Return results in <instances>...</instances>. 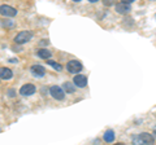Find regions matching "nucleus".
<instances>
[{
	"mask_svg": "<svg viewBox=\"0 0 156 145\" xmlns=\"http://www.w3.org/2000/svg\"><path fill=\"white\" fill-rule=\"evenodd\" d=\"M30 71L34 76H38V78H41L46 74V67L42 66V65H33L30 67Z\"/></svg>",
	"mask_w": 156,
	"mask_h": 145,
	"instance_id": "6e6552de",
	"label": "nucleus"
},
{
	"mask_svg": "<svg viewBox=\"0 0 156 145\" xmlns=\"http://www.w3.org/2000/svg\"><path fill=\"white\" fill-rule=\"evenodd\" d=\"M9 97H14V96H16V91L14 89H8V93H7Z\"/></svg>",
	"mask_w": 156,
	"mask_h": 145,
	"instance_id": "dca6fc26",
	"label": "nucleus"
},
{
	"mask_svg": "<svg viewBox=\"0 0 156 145\" xmlns=\"http://www.w3.org/2000/svg\"><path fill=\"white\" fill-rule=\"evenodd\" d=\"M90 3H96V2H99V0H89Z\"/></svg>",
	"mask_w": 156,
	"mask_h": 145,
	"instance_id": "412c9836",
	"label": "nucleus"
},
{
	"mask_svg": "<svg viewBox=\"0 0 156 145\" xmlns=\"http://www.w3.org/2000/svg\"><path fill=\"white\" fill-rule=\"evenodd\" d=\"M48 43H50V42H48V40H46V39H43L41 43H39V44H41V46H48Z\"/></svg>",
	"mask_w": 156,
	"mask_h": 145,
	"instance_id": "f3484780",
	"label": "nucleus"
},
{
	"mask_svg": "<svg viewBox=\"0 0 156 145\" xmlns=\"http://www.w3.org/2000/svg\"><path fill=\"white\" fill-rule=\"evenodd\" d=\"M154 136L156 137V126H155V128H154Z\"/></svg>",
	"mask_w": 156,
	"mask_h": 145,
	"instance_id": "aec40b11",
	"label": "nucleus"
},
{
	"mask_svg": "<svg viewBox=\"0 0 156 145\" xmlns=\"http://www.w3.org/2000/svg\"><path fill=\"white\" fill-rule=\"evenodd\" d=\"M131 11V7H130V4H126V3H119V4H116V12L117 13H120V14H128L129 12Z\"/></svg>",
	"mask_w": 156,
	"mask_h": 145,
	"instance_id": "1a4fd4ad",
	"label": "nucleus"
},
{
	"mask_svg": "<svg viewBox=\"0 0 156 145\" xmlns=\"http://www.w3.org/2000/svg\"><path fill=\"white\" fill-rule=\"evenodd\" d=\"M73 2H81V0H73Z\"/></svg>",
	"mask_w": 156,
	"mask_h": 145,
	"instance_id": "4be33fe9",
	"label": "nucleus"
},
{
	"mask_svg": "<svg viewBox=\"0 0 156 145\" xmlns=\"http://www.w3.org/2000/svg\"><path fill=\"white\" fill-rule=\"evenodd\" d=\"M37 55H38L39 59L50 60V59H51V56H52V53H51V51H48L47 48H41V49H38Z\"/></svg>",
	"mask_w": 156,
	"mask_h": 145,
	"instance_id": "9d476101",
	"label": "nucleus"
},
{
	"mask_svg": "<svg viewBox=\"0 0 156 145\" xmlns=\"http://www.w3.org/2000/svg\"><path fill=\"white\" fill-rule=\"evenodd\" d=\"M33 38V32L31 31H21L18 32L16 38H14V42H16V44H25V43L30 42Z\"/></svg>",
	"mask_w": 156,
	"mask_h": 145,
	"instance_id": "f03ea898",
	"label": "nucleus"
},
{
	"mask_svg": "<svg viewBox=\"0 0 156 145\" xmlns=\"http://www.w3.org/2000/svg\"><path fill=\"white\" fill-rule=\"evenodd\" d=\"M18 92L21 96H31L37 92V87L31 83H27V84H23L21 88H20Z\"/></svg>",
	"mask_w": 156,
	"mask_h": 145,
	"instance_id": "39448f33",
	"label": "nucleus"
},
{
	"mask_svg": "<svg viewBox=\"0 0 156 145\" xmlns=\"http://www.w3.org/2000/svg\"><path fill=\"white\" fill-rule=\"evenodd\" d=\"M62 88H64L65 92H68V93H73V92H74V87H73V84L69 83V82H65L64 86H62Z\"/></svg>",
	"mask_w": 156,
	"mask_h": 145,
	"instance_id": "ddd939ff",
	"label": "nucleus"
},
{
	"mask_svg": "<svg viewBox=\"0 0 156 145\" xmlns=\"http://www.w3.org/2000/svg\"><path fill=\"white\" fill-rule=\"evenodd\" d=\"M47 64H48V65H51L53 69L57 70V71H61V70H62V66H61L60 64H57V62L52 61V60H48V61H47Z\"/></svg>",
	"mask_w": 156,
	"mask_h": 145,
	"instance_id": "4468645a",
	"label": "nucleus"
},
{
	"mask_svg": "<svg viewBox=\"0 0 156 145\" xmlns=\"http://www.w3.org/2000/svg\"><path fill=\"white\" fill-rule=\"evenodd\" d=\"M73 83H74V86L78 87V88H83V87L87 86V78H86V75L77 74L74 78H73Z\"/></svg>",
	"mask_w": 156,
	"mask_h": 145,
	"instance_id": "0eeeda50",
	"label": "nucleus"
},
{
	"mask_svg": "<svg viewBox=\"0 0 156 145\" xmlns=\"http://www.w3.org/2000/svg\"><path fill=\"white\" fill-rule=\"evenodd\" d=\"M9 62H12V64H17L18 60L17 59H11V60H9Z\"/></svg>",
	"mask_w": 156,
	"mask_h": 145,
	"instance_id": "6ab92c4d",
	"label": "nucleus"
},
{
	"mask_svg": "<svg viewBox=\"0 0 156 145\" xmlns=\"http://www.w3.org/2000/svg\"><path fill=\"white\" fill-rule=\"evenodd\" d=\"M66 70L70 72V74H78L82 70V64L78 60H70L68 61L66 64Z\"/></svg>",
	"mask_w": 156,
	"mask_h": 145,
	"instance_id": "20e7f679",
	"label": "nucleus"
},
{
	"mask_svg": "<svg viewBox=\"0 0 156 145\" xmlns=\"http://www.w3.org/2000/svg\"><path fill=\"white\" fill-rule=\"evenodd\" d=\"M0 76H2L3 80H8L13 76V71L8 67H2V71H0Z\"/></svg>",
	"mask_w": 156,
	"mask_h": 145,
	"instance_id": "9b49d317",
	"label": "nucleus"
},
{
	"mask_svg": "<svg viewBox=\"0 0 156 145\" xmlns=\"http://www.w3.org/2000/svg\"><path fill=\"white\" fill-rule=\"evenodd\" d=\"M103 140L105 143H113L115 141V132L113 130H107L103 135Z\"/></svg>",
	"mask_w": 156,
	"mask_h": 145,
	"instance_id": "f8f14e48",
	"label": "nucleus"
},
{
	"mask_svg": "<svg viewBox=\"0 0 156 145\" xmlns=\"http://www.w3.org/2000/svg\"><path fill=\"white\" fill-rule=\"evenodd\" d=\"M0 13L3 17H14L17 14V9H14L11 5H2L0 7Z\"/></svg>",
	"mask_w": 156,
	"mask_h": 145,
	"instance_id": "423d86ee",
	"label": "nucleus"
},
{
	"mask_svg": "<svg viewBox=\"0 0 156 145\" xmlns=\"http://www.w3.org/2000/svg\"><path fill=\"white\" fill-rule=\"evenodd\" d=\"M50 95L57 101H62L65 99V89L58 86H52L50 87Z\"/></svg>",
	"mask_w": 156,
	"mask_h": 145,
	"instance_id": "f257e3e1",
	"label": "nucleus"
},
{
	"mask_svg": "<svg viewBox=\"0 0 156 145\" xmlns=\"http://www.w3.org/2000/svg\"><path fill=\"white\" fill-rule=\"evenodd\" d=\"M121 2H122V3H126V4H131V3L134 2V0H121Z\"/></svg>",
	"mask_w": 156,
	"mask_h": 145,
	"instance_id": "a211bd4d",
	"label": "nucleus"
},
{
	"mask_svg": "<svg viewBox=\"0 0 156 145\" xmlns=\"http://www.w3.org/2000/svg\"><path fill=\"white\" fill-rule=\"evenodd\" d=\"M113 3H115V0H103V4L105 7H111Z\"/></svg>",
	"mask_w": 156,
	"mask_h": 145,
	"instance_id": "2eb2a0df",
	"label": "nucleus"
},
{
	"mask_svg": "<svg viewBox=\"0 0 156 145\" xmlns=\"http://www.w3.org/2000/svg\"><path fill=\"white\" fill-rule=\"evenodd\" d=\"M155 136L154 135H151L148 132H142V133H139V136L138 137H135L134 139V141L136 143H140V144H144V145H147V144H154L155 143Z\"/></svg>",
	"mask_w": 156,
	"mask_h": 145,
	"instance_id": "7ed1b4c3",
	"label": "nucleus"
}]
</instances>
